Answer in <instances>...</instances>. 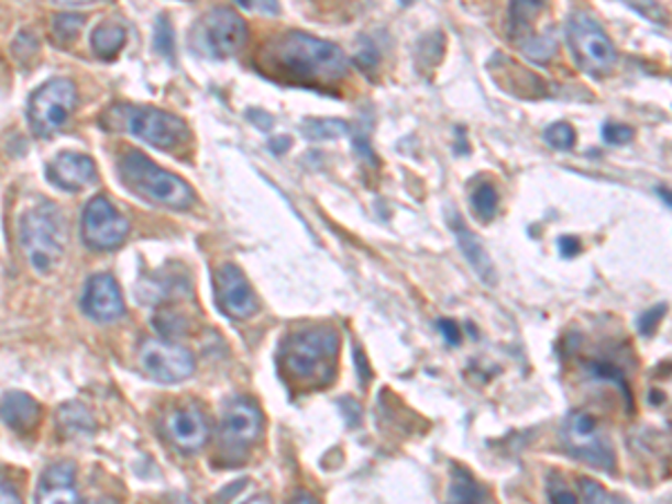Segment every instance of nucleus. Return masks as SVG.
I'll use <instances>...</instances> for the list:
<instances>
[{
    "mask_svg": "<svg viewBox=\"0 0 672 504\" xmlns=\"http://www.w3.org/2000/svg\"><path fill=\"white\" fill-rule=\"evenodd\" d=\"M247 36V23L238 12L231 8H216L194 25L191 47L207 59H229L244 47Z\"/></svg>",
    "mask_w": 672,
    "mask_h": 504,
    "instance_id": "obj_7",
    "label": "nucleus"
},
{
    "mask_svg": "<svg viewBox=\"0 0 672 504\" xmlns=\"http://www.w3.org/2000/svg\"><path fill=\"white\" fill-rule=\"evenodd\" d=\"M0 502H21V500H19V495L12 489L0 486Z\"/></svg>",
    "mask_w": 672,
    "mask_h": 504,
    "instance_id": "obj_43",
    "label": "nucleus"
},
{
    "mask_svg": "<svg viewBox=\"0 0 672 504\" xmlns=\"http://www.w3.org/2000/svg\"><path fill=\"white\" fill-rule=\"evenodd\" d=\"M563 444H565V451L574 460L585 462L605 473H615L617 458L613 451V444L603 437L594 417H590L587 413H572L565 419Z\"/></svg>",
    "mask_w": 672,
    "mask_h": 504,
    "instance_id": "obj_9",
    "label": "nucleus"
},
{
    "mask_svg": "<svg viewBox=\"0 0 672 504\" xmlns=\"http://www.w3.org/2000/svg\"><path fill=\"white\" fill-rule=\"evenodd\" d=\"M235 3L244 10H252V12L267 14V16H276L280 12L278 0H235Z\"/></svg>",
    "mask_w": 672,
    "mask_h": 504,
    "instance_id": "obj_34",
    "label": "nucleus"
},
{
    "mask_svg": "<svg viewBox=\"0 0 672 504\" xmlns=\"http://www.w3.org/2000/svg\"><path fill=\"white\" fill-rule=\"evenodd\" d=\"M663 316H665V303L654 305L652 310H648V312L639 318V332H641L643 336H652V334L657 332V327H659V323H661Z\"/></svg>",
    "mask_w": 672,
    "mask_h": 504,
    "instance_id": "obj_32",
    "label": "nucleus"
},
{
    "mask_svg": "<svg viewBox=\"0 0 672 504\" xmlns=\"http://www.w3.org/2000/svg\"><path fill=\"white\" fill-rule=\"evenodd\" d=\"M216 301L218 307L235 321H247L258 312V299L252 283L235 265L227 262L216 271Z\"/></svg>",
    "mask_w": 672,
    "mask_h": 504,
    "instance_id": "obj_12",
    "label": "nucleus"
},
{
    "mask_svg": "<svg viewBox=\"0 0 672 504\" xmlns=\"http://www.w3.org/2000/svg\"><path fill=\"white\" fill-rule=\"evenodd\" d=\"M498 204H500V195H498V191H496V187L492 182H480L471 191V206L477 213V217L484 220V222L496 217Z\"/></svg>",
    "mask_w": 672,
    "mask_h": 504,
    "instance_id": "obj_26",
    "label": "nucleus"
},
{
    "mask_svg": "<svg viewBox=\"0 0 672 504\" xmlns=\"http://www.w3.org/2000/svg\"><path fill=\"white\" fill-rule=\"evenodd\" d=\"M81 305H84V312L99 323H110L124 314V299H121V290L117 285V280L108 273H97L88 280Z\"/></svg>",
    "mask_w": 672,
    "mask_h": 504,
    "instance_id": "obj_16",
    "label": "nucleus"
},
{
    "mask_svg": "<svg viewBox=\"0 0 672 504\" xmlns=\"http://www.w3.org/2000/svg\"><path fill=\"white\" fill-rule=\"evenodd\" d=\"M58 426L68 437H86L95 430V419L86 406L66 404L58 411Z\"/></svg>",
    "mask_w": 672,
    "mask_h": 504,
    "instance_id": "obj_22",
    "label": "nucleus"
},
{
    "mask_svg": "<svg viewBox=\"0 0 672 504\" xmlns=\"http://www.w3.org/2000/svg\"><path fill=\"white\" fill-rule=\"evenodd\" d=\"M449 500L451 502H484L488 500V493L480 486V482L473 478L469 469L453 464Z\"/></svg>",
    "mask_w": 672,
    "mask_h": 504,
    "instance_id": "obj_21",
    "label": "nucleus"
},
{
    "mask_svg": "<svg viewBox=\"0 0 672 504\" xmlns=\"http://www.w3.org/2000/svg\"><path fill=\"white\" fill-rule=\"evenodd\" d=\"M117 171L121 182L131 191L155 204L175 211H187L196 204V191L185 180L164 171V168H159L140 150H129L121 155Z\"/></svg>",
    "mask_w": 672,
    "mask_h": 504,
    "instance_id": "obj_3",
    "label": "nucleus"
},
{
    "mask_svg": "<svg viewBox=\"0 0 672 504\" xmlns=\"http://www.w3.org/2000/svg\"><path fill=\"white\" fill-rule=\"evenodd\" d=\"M131 232L129 220L121 215L114 204L97 195L88 202L84 217H81V236L84 243L95 251H110L126 243Z\"/></svg>",
    "mask_w": 672,
    "mask_h": 504,
    "instance_id": "obj_10",
    "label": "nucleus"
},
{
    "mask_svg": "<svg viewBox=\"0 0 672 504\" xmlns=\"http://www.w3.org/2000/svg\"><path fill=\"white\" fill-rule=\"evenodd\" d=\"M574 64L590 77H607L617 66V47L605 30L590 14L576 12L565 27Z\"/></svg>",
    "mask_w": 672,
    "mask_h": 504,
    "instance_id": "obj_6",
    "label": "nucleus"
},
{
    "mask_svg": "<svg viewBox=\"0 0 672 504\" xmlns=\"http://www.w3.org/2000/svg\"><path fill=\"white\" fill-rule=\"evenodd\" d=\"M350 126L343 120H332V117H315L302 122V135L308 137L310 142H323V139H339L343 135H348Z\"/></svg>",
    "mask_w": 672,
    "mask_h": 504,
    "instance_id": "obj_25",
    "label": "nucleus"
},
{
    "mask_svg": "<svg viewBox=\"0 0 672 504\" xmlns=\"http://www.w3.org/2000/svg\"><path fill=\"white\" fill-rule=\"evenodd\" d=\"M0 419L16 433H30L38 426L41 406L25 392H8L0 400Z\"/></svg>",
    "mask_w": 672,
    "mask_h": 504,
    "instance_id": "obj_19",
    "label": "nucleus"
},
{
    "mask_svg": "<svg viewBox=\"0 0 672 504\" xmlns=\"http://www.w3.org/2000/svg\"><path fill=\"white\" fill-rule=\"evenodd\" d=\"M341 406H343V408H348V413H343V415H345L348 426L359 424V419H361V408H359V404H356L354 400H343V402H341Z\"/></svg>",
    "mask_w": 672,
    "mask_h": 504,
    "instance_id": "obj_40",
    "label": "nucleus"
},
{
    "mask_svg": "<svg viewBox=\"0 0 672 504\" xmlns=\"http://www.w3.org/2000/svg\"><path fill=\"white\" fill-rule=\"evenodd\" d=\"M258 68L291 86L323 88L345 79L350 64L343 49L330 41L305 32H285L261 49Z\"/></svg>",
    "mask_w": 672,
    "mask_h": 504,
    "instance_id": "obj_1",
    "label": "nucleus"
},
{
    "mask_svg": "<svg viewBox=\"0 0 672 504\" xmlns=\"http://www.w3.org/2000/svg\"><path fill=\"white\" fill-rule=\"evenodd\" d=\"M47 178L66 191H81L97 182V166L88 155L60 153L47 166Z\"/></svg>",
    "mask_w": 672,
    "mask_h": 504,
    "instance_id": "obj_17",
    "label": "nucleus"
},
{
    "mask_svg": "<svg viewBox=\"0 0 672 504\" xmlns=\"http://www.w3.org/2000/svg\"><path fill=\"white\" fill-rule=\"evenodd\" d=\"M289 146H291V139L283 135V137H274V139H272L269 150H272L274 155H283V153H287V150H289Z\"/></svg>",
    "mask_w": 672,
    "mask_h": 504,
    "instance_id": "obj_41",
    "label": "nucleus"
},
{
    "mask_svg": "<svg viewBox=\"0 0 672 504\" xmlns=\"http://www.w3.org/2000/svg\"><path fill=\"white\" fill-rule=\"evenodd\" d=\"M447 224L449 229L453 232L460 249H462V256L466 258L469 267L473 269V273L482 280V283L486 288H496L498 283V273H496V267H494V260L488 258L484 245L480 243V238L466 227L462 215L455 211V209H449L447 213Z\"/></svg>",
    "mask_w": 672,
    "mask_h": 504,
    "instance_id": "obj_15",
    "label": "nucleus"
},
{
    "mask_svg": "<svg viewBox=\"0 0 672 504\" xmlns=\"http://www.w3.org/2000/svg\"><path fill=\"white\" fill-rule=\"evenodd\" d=\"M354 150H356V155H359L361 159H365L371 166H377V164H379V159H377L375 153H373V146H371L368 137L361 135V133H356V137H354Z\"/></svg>",
    "mask_w": 672,
    "mask_h": 504,
    "instance_id": "obj_36",
    "label": "nucleus"
},
{
    "mask_svg": "<svg viewBox=\"0 0 672 504\" xmlns=\"http://www.w3.org/2000/svg\"><path fill=\"white\" fill-rule=\"evenodd\" d=\"M579 489H581V497L585 502H613L609 493H605V489L601 484H596L594 480H590V478H581L579 480Z\"/></svg>",
    "mask_w": 672,
    "mask_h": 504,
    "instance_id": "obj_33",
    "label": "nucleus"
},
{
    "mask_svg": "<svg viewBox=\"0 0 672 504\" xmlns=\"http://www.w3.org/2000/svg\"><path fill=\"white\" fill-rule=\"evenodd\" d=\"M559 251L563 258H574L581 254V243L574 236H563L559 238Z\"/></svg>",
    "mask_w": 672,
    "mask_h": 504,
    "instance_id": "obj_39",
    "label": "nucleus"
},
{
    "mask_svg": "<svg viewBox=\"0 0 672 504\" xmlns=\"http://www.w3.org/2000/svg\"><path fill=\"white\" fill-rule=\"evenodd\" d=\"M247 120L254 122V126H258L261 131H269L274 126V117L269 115V112L261 110V108H254L247 112Z\"/></svg>",
    "mask_w": 672,
    "mask_h": 504,
    "instance_id": "obj_37",
    "label": "nucleus"
},
{
    "mask_svg": "<svg viewBox=\"0 0 672 504\" xmlns=\"http://www.w3.org/2000/svg\"><path fill=\"white\" fill-rule=\"evenodd\" d=\"M56 5L64 8H77V5H88V3H97V0H54Z\"/></svg>",
    "mask_w": 672,
    "mask_h": 504,
    "instance_id": "obj_42",
    "label": "nucleus"
},
{
    "mask_svg": "<svg viewBox=\"0 0 672 504\" xmlns=\"http://www.w3.org/2000/svg\"><path fill=\"white\" fill-rule=\"evenodd\" d=\"M126 27L119 25V23H101L99 27H95L92 32V49L95 54L103 56V59H108V56H114L121 47L126 45Z\"/></svg>",
    "mask_w": 672,
    "mask_h": 504,
    "instance_id": "obj_23",
    "label": "nucleus"
},
{
    "mask_svg": "<svg viewBox=\"0 0 672 504\" xmlns=\"http://www.w3.org/2000/svg\"><path fill=\"white\" fill-rule=\"evenodd\" d=\"M166 435L170 437L177 451L191 456L198 453L209 441L211 426L198 406H185V408H175L166 417Z\"/></svg>",
    "mask_w": 672,
    "mask_h": 504,
    "instance_id": "obj_14",
    "label": "nucleus"
},
{
    "mask_svg": "<svg viewBox=\"0 0 672 504\" xmlns=\"http://www.w3.org/2000/svg\"><path fill=\"white\" fill-rule=\"evenodd\" d=\"M544 10V0H511L509 5V36L514 41L525 43L527 38H531V27L536 23V19L542 14Z\"/></svg>",
    "mask_w": 672,
    "mask_h": 504,
    "instance_id": "obj_20",
    "label": "nucleus"
},
{
    "mask_svg": "<svg viewBox=\"0 0 672 504\" xmlns=\"http://www.w3.org/2000/svg\"><path fill=\"white\" fill-rule=\"evenodd\" d=\"M155 47L159 54H164L166 59H173V49H175V38H173V27L166 19L157 21V32H155Z\"/></svg>",
    "mask_w": 672,
    "mask_h": 504,
    "instance_id": "obj_30",
    "label": "nucleus"
},
{
    "mask_svg": "<svg viewBox=\"0 0 672 504\" xmlns=\"http://www.w3.org/2000/svg\"><path fill=\"white\" fill-rule=\"evenodd\" d=\"M603 135V142L609 144V146H626L635 139V131L626 124H615V122H607L601 131Z\"/></svg>",
    "mask_w": 672,
    "mask_h": 504,
    "instance_id": "obj_29",
    "label": "nucleus"
},
{
    "mask_svg": "<svg viewBox=\"0 0 672 504\" xmlns=\"http://www.w3.org/2000/svg\"><path fill=\"white\" fill-rule=\"evenodd\" d=\"M84 23H86V19L81 14H58L52 21V32H54V36L58 41L68 43V41L77 38V34L81 32Z\"/></svg>",
    "mask_w": 672,
    "mask_h": 504,
    "instance_id": "obj_27",
    "label": "nucleus"
},
{
    "mask_svg": "<svg viewBox=\"0 0 672 504\" xmlns=\"http://www.w3.org/2000/svg\"><path fill=\"white\" fill-rule=\"evenodd\" d=\"M103 128H124L137 139L170 150L181 142L189 139V128L173 112L159 108H133V105H114L106 112Z\"/></svg>",
    "mask_w": 672,
    "mask_h": 504,
    "instance_id": "obj_5",
    "label": "nucleus"
},
{
    "mask_svg": "<svg viewBox=\"0 0 672 504\" xmlns=\"http://www.w3.org/2000/svg\"><path fill=\"white\" fill-rule=\"evenodd\" d=\"M36 502H79V493L75 489V464L60 462L49 467L36 486Z\"/></svg>",
    "mask_w": 672,
    "mask_h": 504,
    "instance_id": "obj_18",
    "label": "nucleus"
},
{
    "mask_svg": "<svg viewBox=\"0 0 672 504\" xmlns=\"http://www.w3.org/2000/svg\"><path fill=\"white\" fill-rule=\"evenodd\" d=\"M415 0H399V5H404V8H408V5H412Z\"/></svg>",
    "mask_w": 672,
    "mask_h": 504,
    "instance_id": "obj_44",
    "label": "nucleus"
},
{
    "mask_svg": "<svg viewBox=\"0 0 672 504\" xmlns=\"http://www.w3.org/2000/svg\"><path fill=\"white\" fill-rule=\"evenodd\" d=\"M587 372H590L594 379H598V381H607V383L617 385V388L621 390V397L626 400L628 408L632 411V392H630L628 379H626V374H624V370H621V368H617L613 361L594 359V361H590V363H587Z\"/></svg>",
    "mask_w": 672,
    "mask_h": 504,
    "instance_id": "obj_24",
    "label": "nucleus"
},
{
    "mask_svg": "<svg viewBox=\"0 0 672 504\" xmlns=\"http://www.w3.org/2000/svg\"><path fill=\"white\" fill-rule=\"evenodd\" d=\"M438 329H440V334L444 336V341H447L449 346L458 348V346L462 344V329H460V325H458L455 321H451V318H440V321H438Z\"/></svg>",
    "mask_w": 672,
    "mask_h": 504,
    "instance_id": "obj_35",
    "label": "nucleus"
},
{
    "mask_svg": "<svg viewBox=\"0 0 672 504\" xmlns=\"http://www.w3.org/2000/svg\"><path fill=\"white\" fill-rule=\"evenodd\" d=\"M21 245L30 267L47 276L64 258L66 251V222L54 204H41L27 211L21 220Z\"/></svg>",
    "mask_w": 672,
    "mask_h": 504,
    "instance_id": "obj_4",
    "label": "nucleus"
},
{
    "mask_svg": "<svg viewBox=\"0 0 672 504\" xmlns=\"http://www.w3.org/2000/svg\"><path fill=\"white\" fill-rule=\"evenodd\" d=\"M354 363H356V372H359V377L363 379V385H368L371 383V379H373V370H371V366H368V359L363 357V352L356 348L354 350Z\"/></svg>",
    "mask_w": 672,
    "mask_h": 504,
    "instance_id": "obj_38",
    "label": "nucleus"
},
{
    "mask_svg": "<svg viewBox=\"0 0 672 504\" xmlns=\"http://www.w3.org/2000/svg\"><path fill=\"white\" fill-rule=\"evenodd\" d=\"M626 3L639 12L641 16L654 21V23H663L665 21V12L661 10V5L657 3V0H626Z\"/></svg>",
    "mask_w": 672,
    "mask_h": 504,
    "instance_id": "obj_31",
    "label": "nucleus"
},
{
    "mask_svg": "<svg viewBox=\"0 0 672 504\" xmlns=\"http://www.w3.org/2000/svg\"><path fill=\"white\" fill-rule=\"evenodd\" d=\"M263 433V413L250 400H233L222 417L220 437L227 451L244 453Z\"/></svg>",
    "mask_w": 672,
    "mask_h": 504,
    "instance_id": "obj_13",
    "label": "nucleus"
},
{
    "mask_svg": "<svg viewBox=\"0 0 672 504\" xmlns=\"http://www.w3.org/2000/svg\"><path fill=\"white\" fill-rule=\"evenodd\" d=\"M339 344V332L330 325L298 327L283 341L278 363L289 381L302 388H321L334 379Z\"/></svg>",
    "mask_w": 672,
    "mask_h": 504,
    "instance_id": "obj_2",
    "label": "nucleus"
},
{
    "mask_svg": "<svg viewBox=\"0 0 672 504\" xmlns=\"http://www.w3.org/2000/svg\"><path fill=\"white\" fill-rule=\"evenodd\" d=\"M542 137H544V142H547L549 146L557 148V150H570V148H574V144H576V133H574V128H572L570 124H565V122H559V124L547 126V131L542 133Z\"/></svg>",
    "mask_w": 672,
    "mask_h": 504,
    "instance_id": "obj_28",
    "label": "nucleus"
},
{
    "mask_svg": "<svg viewBox=\"0 0 672 504\" xmlns=\"http://www.w3.org/2000/svg\"><path fill=\"white\" fill-rule=\"evenodd\" d=\"M77 105V88L70 79H52L30 99L27 117L38 137H49L66 126Z\"/></svg>",
    "mask_w": 672,
    "mask_h": 504,
    "instance_id": "obj_8",
    "label": "nucleus"
},
{
    "mask_svg": "<svg viewBox=\"0 0 672 504\" xmlns=\"http://www.w3.org/2000/svg\"><path fill=\"white\" fill-rule=\"evenodd\" d=\"M140 366L159 383H179L194 374L196 359L185 346L148 339L140 346Z\"/></svg>",
    "mask_w": 672,
    "mask_h": 504,
    "instance_id": "obj_11",
    "label": "nucleus"
}]
</instances>
